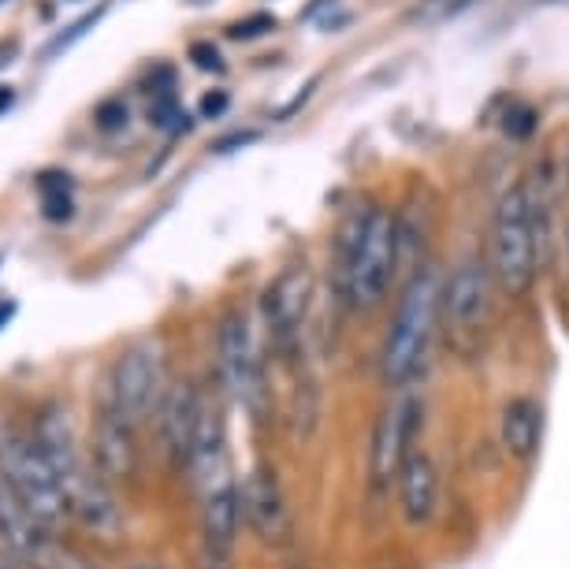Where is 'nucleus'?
<instances>
[{"mask_svg": "<svg viewBox=\"0 0 569 569\" xmlns=\"http://www.w3.org/2000/svg\"><path fill=\"white\" fill-rule=\"evenodd\" d=\"M439 317H443V279L436 268H421L406 283L399 309L391 317L388 342H383L380 372L391 388H406L425 372L428 358H432Z\"/></svg>", "mask_w": 569, "mask_h": 569, "instance_id": "f257e3e1", "label": "nucleus"}, {"mask_svg": "<svg viewBox=\"0 0 569 569\" xmlns=\"http://www.w3.org/2000/svg\"><path fill=\"white\" fill-rule=\"evenodd\" d=\"M543 217L529 187H510L496 206V279L510 298H525L540 268Z\"/></svg>", "mask_w": 569, "mask_h": 569, "instance_id": "f03ea898", "label": "nucleus"}, {"mask_svg": "<svg viewBox=\"0 0 569 569\" xmlns=\"http://www.w3.org/2000/svg\"><path fill=\"white\" fill-rule=\"evenodd\" d=\"M0 477L8 480V488L16 491L19 502L30 510L41 529H63V521L71 518L68 496H63L57 472L46 461V455L38 450V443L30 436L19 432H0Z\"/></svg>", "mask_w": 569, "mask_h": 569, "instance_id": "7ed1b4c3", "label": "nucleus"}, {"mask_svg": "<svg viewBox=\"0 0 569 569\" xmlns=\"http://www.w3.org/2000/svg\"><path fill=\"white\" fill-rule=\"evenodd\" d=\"M491 291L496 272H488L485 261H466L455 268V276L443 283V317L439 328L447 336V347L458 358H477L491 331Z\"/></svg>", "mask_w": 569, "mask_h": 569, "instance_id": "20e7f679", "label": "nucleus"}, {"mask_svg": "<svg viewBox=\"0 0 569 569\" xmlns=\"http://www.w3.org/2000/svg\"><path fill=\"white\" fill-rule=\"evenodd\" d=\"M395 264H399V223H395L388 209L372 206L369 223H365V234L358 242V253H353L347 276L339 283V295L347 298L350 309L369 313L388 295Z\"/></svg>", "mask_w": 569, "mask_h": 569, "instance_id": "39448f33", "label": "nucleus"}, {"mask_svg": "<svg viewBox=\"0 0 569 569\" xmlns=\"http://www.w3.org/2000/svg\"><path fill=\"white\" fill-rule=\"evenodd\" d=\"M309 302H313V272L306 261H295L279 272L264 291V325L272 331L276 350L287 361H302L306 353V317Z\"/></svg>", "mask_w": 569, "mask_h": 569, "instance_id": "423d86ee", "label": "nucleus"}, {"mask_svg": "<svg viewBox=\"0 0 569 569\" xmlns=\"http://www.w3.org/2000/svg\"><path fill=\"white\" fill-rule=\"evenodd\" d=\"M217 369L223 391L250 410L253 421H264V369L261 353L253 350L250 320L242 313H228L217 328Z\"/></svg>", "mask_w": 569, "mask_h": 569, "instance_id": "0eeeda50", "label": "nucleus"}, {"mask_svg": "<svg viewBox=\"0 0 569 569\" xmlns=\"http://www.w3.org/2000/svg\"><path fill=\"white\" fill-rule=\"evenodd\" d=\"M417 421H421V406L410 395H399L383 406V413L376 417L372 439H369V496L383 499L395 491L399 469L406 455L417 447Z\"/></svg>", "mask_w": 569, "mask_h": 569, "instance_id": "6e6552de", "label": "nucleus"}, {"mask_svg": "<svg viewBox=\"0 0 569 569\" xmlns=\"http://www.w3.org/2000/svg\"><path fill=\"white\" fill-rule=\"evenodd\" d=\"M164 350L157 342H134L120 353L109 380V402L127 421L138 425L157 413L164 399Z\"/></svg>", "mask_w": 569, "mask_h": 569, "instance_id": "1a4fd4ad", "label": "nucleus"}, {"mask_svg": "<svg viewBox=\"0 0 569 569\" xmlns=\"http://www.w3.org/2000/svg\"><path fill=\"white\" fill-rule=\"evenodd\" d=\"M242 513L250 521V529L257 540H264L268 547H283L291 536V507H287V488L279 480V472L261 461L242 491Z\"/></svg>", "mask_w": 569, "mask_h": 569, "instance_id": "9d476101", "label": "nucleus"}, {"mask_svg": "<svg viewBox=\"0 0 569 569\" xmlns=\"http://www.w3.org/2000/svg\"><path fill=\"white\" fill-rule=\"evenodd\" d=\"M201 406L206 402H201V395L194 391V383H187V380L171 383L157 406V439L171 469H187L190 443H194V432L201 421Z\"/></svg>", "mask_w": 569, "mask_h": 569, "instance_id": "9b49d317", "label": "nucleus"}, {"mask_svg": "<svg viewBox=\"0 0 569 569\" xmlns=\"http://www.w3.org/2000/svg\"><path fill=\"white\" fill-rule=\"evenodd\" d=\"M93 469L109 485H127L138 472V447H134V425L104 399L93 417Z\"/></svg>", "mask_w": 569, "mask_h": 569, "instance_id": "f8f14e48", "label": "nucleus"}, {"mask_svg": "<svg viewBox=\"0 0 569 569\" xmlns=\"http://www.w3.org/2000/svg\"><path fill=\"white\" fill-rule=\"evenodd\" d=\"M198 499H209L212 491L231 485V461H228V436H223V417L217 406H201V421L190 443L187 469Z\"/></svg>", "mask_w": 569, "mask_h": 569, "instance_id": "ddd939ff", "label": "nucleus"}, {"mask_svg": "<svg viewBox=\"0 0 569 569\" xmlns=\"http://www.w3.org/2000/svg\"><path fill=\"white\" fill-rule=\"evenodd\" d=\"M242 496L234 485L201 499V555L198 569H234V536H239Z\"/></svg>", "mask_w": 569, "mask_h": 569, "instance_id": "4468645a", "label": "nucleus"}, {"mask_svg": "<svg viewBox=\"0 0 569 569\" xmlns=\"http://www.w3.org/2000/svg\"><path fill=\"white\" fill-rule=\"evenodd\" d=\"M395 496H399V513L410 529H425L436 518L439 507V469L428 450L413 447L406 455L399 480H395Z\"/></svg>", "mask_w": 569, "mask_h": 569, "instance_id": "2eb2a0df", "label": "nucleus"}, {"mask_svg": "<svg viewBox=\"0 0 569 569\" xmlns=\"http://www.w3.org/2000/svg\"><path fill=\"white\" fill-rule=\"evenodd\" d=\"M502 443H507L513 461H532L543 443V406L536 399H513L502 410Z\"/></svg>", "mask_w": 569, "mask_h": 569, "instance_id": "dca6fc26", "label": "nucleus"}, {"mask_svg": "<svg viewBox=\"0 0 569 569\" xmlns=\"http://www.w3.org/2000/svg\"><path fill=\"white\" fill-rule=\"evenodd\" d=\"M41 187V212L49 223H68L74 212V182L63 171H41L38 176Z\"/></svg>", "mask_w": 569, "mask_h": 569, "instance_id": "f3484780", "label": "nucleus"}, {"mask_svg": "<svg viewBox=\"0 0 569 569\" xmlns=\"http://www.w3.org/2000/svg\"><path fill=\"white\" fill-rule=\"evenodd\" d=\"M104 16H109V4H98L93 12H86V16L79 19V23H71L68 30H60V34L52 38V46L46 49V60H49V57H63V52H68V49L74 46V41H82L86 34H90V30L98 27Z\"/></svg>", "mask_w": 569, "mask_h": 569, "instance_id": "a211bd4d", "label": "nucleus"}, {"mask_svg": "<svg viewBox=\"0 0 569 569\" xmlns=\"http://www.w3.org/2000/svg\"><path fill=\"white\" fill-rule=\"evenodd\" d=\"M536 123H540V112L532 109V104H513V109L502 112V134L510 138V142H525V138L536 134Z\"/></svg>", "mask_w": 569, "mask_h": 569, "instance_id": "6ab92c4d", "label": "nucleus"}, {"mask_svg": "<svg viewBox=\"0 0 569 569\" xmlns=\"http://www.w3.org/2000/svg\"><path fill=\"white\" fill-rule=\"evenodd\" d=\"M149 123L160 127V131H182L187 127V116H182L179 101L176 98H164V101H153L149 104Z\"/></svg>", "mask_w": 569, "mask_h": 569, "instance_id": "aec40b11", "label": "nucleus"}, {"mask_svg": "<svg viewBox=\"0 0 569 569\" xmlns=\"http://www.w3.org/2000/svg\"><path fill=\"white\" fill-rule=\"evenodd\" d=\"M272 27H276V19H272V16H268V12H257V16L239 19V23H231V27H228V38H231V41H257V38H264Z\"/></svg>", "mask_w": 569, "mask_h": 569, "instance_id": "412c9836", "label": "nucleus"}, {"mask_svg": "<svg viewBox=\"0 0 569 569\" xmlns=\"http://www.w3.org/2000/svg\"><path fill=\"white\" fill-rule=\"evenodd\" d=\"M190 63H194L198 71H212V74L228 71V60H223L220 49L209 46V41H194V46H190Z\"/></svg>", "mask_w": 569, "mask_h": 569, "instance_id": "4be33fe9", "label": "nucleus"}, {"mask_svg": "<svg viewBox=\"0 0 569 569\" xmlns=\"http://www.w3.org/2000/svg\"><path fill=\"white\" fill-rule=\"evenodd\" d=\"M171 90H176V68H157L153 74L142 79V93L153 101H164Z\"/></svg>", "mask_w": 569, "mask_h": 569, "instance_id": "5701e85b", "label": "nucleus"}, {"mask_svg": "<svg viewBox=\"0 0 569 569\" xmlns=\"http://www.w3.org/2000/svg\"><path fill=\"white\" fill-rule=\"evenodd\" d=\"M98 127H101V131H109V134L123 131V127H127V104L123 101H104L98 109Z\"/></svg>", "mask_w": 569, "mask_h": 569, "instance_id": "b1692460", "label": "nucleus"}, {"mask_svg": "<svg viewBox=\"0 0 569 569\" xmlns=\"http://www.w3.org/2000/svg\"><path fill=\"white\" fill-rule=\"evenodd\" d=\"M198 109H201V116H206V120H220V116L231 109L228 90H209V93H201Z\"/></svg>", "mask_w": 569, "mask_h": 569, "instance_id": "393cba45", "label": "nucleus"}, {"mask_svg": "<svg viewBox=\"0 0 569 569\" xmlns=\"http://www.w3.org/2000/svg\"><path fill=\"white\" fill-rule=\"evenodd\" d=\"M253 131H239V134H231L228 138V142H217V146H212V149H217V153H228V149H239V146H246V142H253Z\"/></svg>", "mask_w": 569, "mask_h": 569, "instance_id": "a878e982", "label": "nucleus"}, {"mask_svg": "<svg viewBox=\"0 0 569 569\" xmlns=\"http://www.w3.org/2000/svg\"><path fill=\"white\" fill-rule=\"evenodd\" d=\"M19 57V41H0V71Z\"/></svg>", "mask_w": 569, "mask_h": 569, "instance_id": "bb28decb", "label": "nucleus"}, {"mask_svg": "<svg viewBox=\"0 0 569 569\" xmlns=\"http://www.w3.org/2000/svg\"><path fill=\"white\" fill-rule=\"evenodd\" d=\"M12 104H16V90H12V86H0V116L12 109Z\"/></svg>", "mask_w": 569, "mask_h": 569, "instance_id": "cd10ccee", "label": "nucleus"}, {"mask_svg": "<svg viewBox=\"0 0 569 569\" xmlns=\"http://www.w3.org/2000/svg\"><path fill=\"white\" fill-rule=\"evenodd\" d=\"M12 317H16V302H0V328H4Z\"/></svg>", "mask_w": 569, "mask_h": 569, "instance_id": "c85d7f7f", "label": "nucleus"}, {"mask_svg": "<svg viewBox=\"0 0 569 569\" xmlns=\"http://www.w3.org/2000/svg\"><path fill=\"white\" fill-rule=\"evenodd\" d=\"M469 4H472V0H450V4L443 8V16H447V19H450V16H458L461 8H469Z\"/></svg>", "mask_w": 569, "mask_h": 569, "instance_id": "c756f323", "label": "nucleus"}, {"mask_svg": "<svg viewBox=\"0 0 569 569\" xmlns=\"http://www.w3.org/2000/svg\"><path fill=\"white\" fill-rule=\"evenodd\" d=\"M0 569H19V558H16V562H0Z\"/></svg>", "mask_w": 569, "mask_h": 569, "instance_id": "7c9ffc66", "label": "nucleus"}, {"mask_svg": "<svg viewBox=\"0 0 569 569\" xmlns=\"http://www.w3.org/2000/svg\"><path fill=\"white\" fill-rule=\"evenodd\" d=\"M134 569H153V566H134Z\"/></svg>", "mask_w": 569, "mask_h": 569, "instance_id": "2f4dec72", "label": "nucleus"}, {"mask_svg": "<svg viewBox=\"0 0 569 569\" xmlns=\"http://www.w3.org/2000/svg\"><path fill=\"white\" fill-rule=\"evenodd\" d=\"M0 264H4V257H0Z\"/></svg>", "mask_w": 569, "mask_h": 569, "instance_id": "473e14b6", "label": "nucleus"}, {"mask_svg": "<svg viewBox=\"0 0 569 569\" xmlns=\"http://www.w3.org/2000/svg\"><path fill=\"white\" fill-rule=\"evenodd\" d=\"M0 4H4V0H0Z\"/></svg>", "mask_w": 569, "mask_h": 569, "instance_id": "72a5a7b5", "label": "nucleus"}]
</instances>
